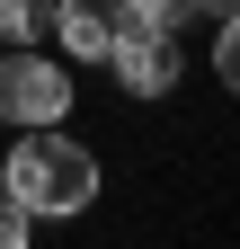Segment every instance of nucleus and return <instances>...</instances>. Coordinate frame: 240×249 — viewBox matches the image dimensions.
I'll use <instances>...</instances> for the list:
<instances>
[{
	"mask_svg": "<svg viewBox=\"0 0 240 249\" xmlns=\"http://www.w3.org/2000/svg\"><path fill=\"white\" fill-rule=\"evenodd\" d=\"M27 223L36 213H80L89 196H98V160L71 142V134H53V124H36L18 151H9V187H0Z\"/></svg>",
	"mask_w": 240,
	"mask_h": 249,
	"instance_id": "1",
	"label": "nucleus"
},
{
	"mask_svg": "<svg viewBox=\"0 0 240 249\" xmlns=\"http://www.w3.org/2000/svg\"><path fill=\"white\" fill-rule=\"evenodd\" d=\"M0 116L9 124H63L71 116V71L63 62H45V53H27V45H9L0 53Z\"/></svg>",
	"mask_w": 240,
	"mask_h": 249,
	"instance_id": "2",
	"label": "nucleus"
},
{
	"mask_svg": "<svg viewBox=\"0 0 240 249\" xmlns=\"http://www.w3.org/2000/svg\"><path fill=\"white\" fill-rule=\"evenodd\" d=\"M53 36H63L71 62H107L125 45V9L116 0H53Z\"/></svg>",
	"mask_w": 240,
	"mask_h": 249,
	"instance_id": "3",
	"label": "nucleus"
},
{
	"mask_svg": "<svg viewBox=\"0 0 240 249\" xmlns=\"http://www.w3.org/2000/svg\"><path fill=\"white\" fill-rule=\"evenodd\" d=\"M107 62H116V80H125L134 98H160V89L178 80V36H142V27H125V45H116Z\"/></svg>",
	"mask_w": 240,
	"mask_h": 249,
	"instance_id": "4",
	"label": "nucleus"
},
{
	"mask_svg": "<svg viewBox=\"0 0 240 249\" xmlns=\"http://www.w3.org/2000/svg\"><path fill=\"white\" fill-rule=\"evenodd\" d=\"M116 9H125V27H142V36H178L187 0H116Z\"/></svg>",
	"mask_w": 240,
	"mask_h": 249,
	"instance_id": "5",
	"label": "nucleus"
},
{
	"mask_svg": "<svg viewBox=\"0 0 240 249\" xmlns=\"http://www.w3.org/2000/svg\"><path fill=\"white\" fill-rule=\"evenodd\" d=\"M45 27H53V9H45V0H0V36H9V45L45 36Z\"/></svg>",
	"mask_w": 240,
	"mask_h": 249,
	"instance_id": "6",
	"label": "nucleus"
},
{
	"mask_svg": "<svg viewBox=\"0 0 240 249\" xmlns=\"http://www.w3.org/2000/svg\"><path fill=\"white\" fill-rule=\"evenodd\" d=\"M0 249H27V213H18L9 196H0Z\"/></svg>",
	"mask_w": 240,
	"mask_h": 249,
	"instance_id": "7",
	"label": "nucleus"
},
{
	"mask_svg": "<svg viewBox=\"0 0 240 249\" xmlns=\"http://www.w3.org/2000/svg\"><path fill=\"white\" fill-rule=\"evenodd\" d=\"M196 9H205V18H214V27H223V18H231V0H196Z\"/></svg>",
	"mask_w": 240,
	"mask_h": 249,
	"instance_id": "8",
	"label": "nucleus"
}]
</instances>
